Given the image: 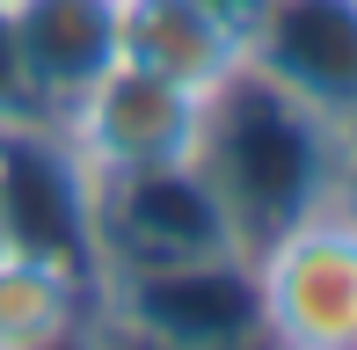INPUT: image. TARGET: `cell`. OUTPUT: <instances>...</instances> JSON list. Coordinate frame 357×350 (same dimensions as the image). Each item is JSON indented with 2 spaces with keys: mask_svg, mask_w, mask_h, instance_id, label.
<instances>
[{
  "mask_svg": "<svg viewBox=\"0 0 357 350\" xmlns=\"http://www.w3.org/2000/svg\"><path fill=\"white\" fill-rule=\"evenodd\" d=\"M335 204L357 212V124L343 132V161H335Z\"/></svg>",
  "mask_w": 357,
  "mask_h": 350,
  "instance_id": "obj_12",
  "label": "cell"
},
{
  "mask_svg": "<svg viewBox=\"0 0 357 350\" xmlns=\"http://www.w3.org/2000/svg\"><path fill=\"white\" fill-rule=\"evenodd\" d=\"M0 8L37 117H59L95 73L117 66V0H0Z\"/></svg>",
  "mask_w": 357,
  "mask_h": 350,
  "instance_id": "obj_7",
  "label": "cell"
},
{
  "mask_svg": "<svg viewBox=\"0 0 357 350\" xmlns=\"http://www.w3.org/2000/svg\"><path fill=\"white\" fill-rule=\"evenodd\" d=\"M255 336L284 350H357V212L314 204L248 256Z\"/></svg>",
  "mask_w": 357,
  "mask_h": 350,
  "instance_id": "obj_2",
  "label": "cell"
},
{
  "mask_svg": "<svg viewBox=\"0 0 357 350\" xmlns=\"http://www.w3.org/2000/svg\"><path fill=\"white\" fill-rule=\"evenodd\" d=\"M59 132L73 139L80 168L95 183L109 175H153V168H190L204 139V88L160 81V73L117 59L59 109Z\"/></svg>",
  "mask_w": 357,
  "mask_h": 350,
  "instance_id": "obj_3",
  "label": "cell"
},
{
  "mask_svg": "<svg viewBox=\"0 0 357 350\" xmlns=\"http://www.w3.org/2000/svg\"><path fill=\"white\" fill-rule=\"evenodd\" d=\"M117 59L212 95L248 59V44L197 0H117Z\"/></svg>",
  "mask_w": 357,
  "mask_h": 350,
  "instance_id": "obj_8",
  "label": "cell"
},
{
  "mask_svg": "<svg viewBox=\"0 0 357 350\" xmlns=\"http://www.w3.org/2000/svg\"><path fill=\"white\" fill-rule=\"evenodd\" d=\"M197 256H241L197 161L95 183V277H132V270H168Z\"/></svg>",
  "mask_w": 357,
  "mask_h": 350,
  "instance_id": "obj_4",
  "label": "cell"
},
{
  "mask_svg": "<svg viewBox=\"0 0 357 350\" xmlns=\"http://www.w3.org/2000/svg\"><path fill=\"white\" fill-rule=\"evenodd\" d=\"M102 321V277L37 248H0V350H52Z\"/></svg>",
  "mask_w": 357,
  "mask_h": 350,
  "instance_id": "obj_9",
  "label": "cell"
},
{
  "mask_svg": "<svg viewBox=\"0 0 357 350\" xmlns=\"http://www.w3.org/2000/svg\"><path fill=\"white\" fill-rule=\"evenodd\" d=\"M8 117H37V102H29V88H22L15 37H8V8H0V124H8Z\"/></svg>",
  "mask_w": 357,
  "mask_h": 350,
  "instance_id": "obj_10",
  "label": "cell"
},
{
  "mask_svg": "<svg viewBox=\"0 0 357 350\" xmlns=\"http://www.w3.org/2000/svg\"><path fill=\"white\" fill-rule=\"evenodd\" d=\"M335 161H343V132L328 117H314L299 95H284L270 73H255L248 59L204 95L197 175L219 197L226 234H234L241 256H255L291 219L328 204Z\"/></svg>",
  "mask_w": 357,
  "mask_h": 350,
  "instance_id": "obj_1",
  "label": "cell"
},
{
  "mask_svg": "<svg viewBox=\"0 0 357 350\" xmlns=\"http://www.w3.org/2000/svg\"><path fill=\"white\" fill-rule=\"evenodd\" d=\"M248 66L299 95L335 132L357 124V0H270L248 29Z\"/></svg>",
  "mask_w": 357,
  "mask_h": 350,
  "instance_id": "obj_6",
  "label": "cell"
},
{
  "mask_svg": "<svg viewBox=\"0 0 357 350\" xmlns=\"http://www.w3.org/2000/svg\"><path fill=\"white\" fill-rule=\"evenodd\" d=\"M197 8H212V15H219V22H226V29H234V37H241V44H248V29H255V22H263V8H270V0H197Z\"/></svg>",
  "mask_w": 357,
  "mask_h": 350,
  "instance_id": "obj_11",
  "label": "cell"
},
{
  "mask_svg": "<svg viewBox=\"0 0 357 350\" xmlns=\"http://www.w3.org/2000/svg\"><path fill=\"white\" fill-rule=\"evenodd\" d=\"M102 321L153 343H263L248 256H197L168 270L102 277Z\"/></svg>",
  "mask_w": 357,
  "mask_h": 350,
  "instance_id": "obj_5",
  "label": "cell"
}]
</instances>
